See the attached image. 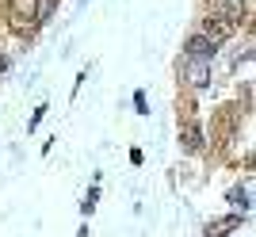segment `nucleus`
<instances>
[{"mask_svg":"<svg viewBox=\"0 0 256 237\" xmlns=\"http://www.w3.org/2000/svg\"><path fill=\"white\" fill-rule=\"evenodd\" d=\"M8 23L16 34H31L42 23V0H8Z\"/></svg>","mask_w":256,"mask_h":237,"instance_id":"f257e3e1","label":"nucleus"},{"mask_svg":"<svg viewBox=\"0 0 256 237\" xmlns=\"http://www.w3.org/2000/svg\"><path fill=\"white\" fill-rule=\"evenodd\" d=\"M237 27H241V23H234V20H226V16H214V12H210V16L203 20V31H199V34L218 46V42H226V38H234Z\"/></svg>","mask_w":256,"mask_h":237,"instance_id":"f03ea898","label":"nucleus"},{"mask_svg":"<svg viewBox=\"0 0 256 237\" xmlns=\"http://www.w3.org/2000/svg\"><path fill=\"white\" fill-rule=\"evenodd\" d=\"M214 54H218V46L210 42V38H203V34H192L188 38V46H184V62H214Z\"/></svg>","mask_w":256,"mask_h":237,"instance_id":"7ed1b4c3","label":"nucleus"},{"mask_svg":"<svg viewBox=\"0 0 256 237\" xmlns=\"http://www.w3.org/2000/svg\"><path fill=\"white\" fill-rule=\"evenodd\" d=\"M210 8H214V16H226V20H234V23L248 20V4L245 0H210Z\"/></svg>","mask_w":256,"mask_h":237,"instance_id":"20e7f679","label":"nucleus"},{"mask_svg":"<svg viewBox=\"0 0 256 237\" xmlns=\"http://www.w3.org/2000/svg\"><path fill=\"white\" fill-rule=\"evenodd\" d=\"M180 142H184V150H188V153H199V150H203V126H199L195 118H188L184 130H180Z\"/></svg>","mask_w":256,"mask_h":237,"instance_id":"39448f33","label":"nucleus"},{"mask_svg":"<svg viewBox=\"0 0 256 237\" xmlns=\"http://www.w3.org/2000/svg\"><path fill=\"white\" fill-rule=\"evenodd\" d=\"M184 69H188V80H192L195 88L210 84V65H206V62H184Z\"/></svg>","mask_w":256,"mask_h":237,"instance_id":"423d86ee","label":"nucleus"},{"mask_svg":"<svg viewBox=\"0 0 256 237\" xmlns=\"http://www.w3.org/2000/svg\"><path fill=\"white\" fill-rule=\"evenodd\" d=\"M237 226H241V218H237V214H230V218H222V222H214V226L206 230V237H226L230 230H237Z\"/></svg>","mask_w":256,"mask_h":237,"instance_id":"0eeeda50","label":"nucleus"},{"mask_svg":"<svg viewBox=\"0 0 256 237\" xmlns=\"http://www.w3.org/2000/svg\"><path fill=\"white\" fill-rule=\"evenodd\" d=\"M230 203L241 206V214H245L248 210V188H234V192H230Z\"/></svg>","mask_w":256,"mask_h":237,"instance_id":"6e6552de","label":"nucleus"},{"mask_svg":"<svg viewBox=\"0 0 256 237\" xmlns=\"http://www.w3.org/2000/svg\"><path fill=\"white\" fill-rule=\"evenodd\" d=\"M96 188H92V192H88V199H84V203H80V210H84V214H92V206H96Z\"/></svg>","mask_w":256,"mask_h":237,"instance_id":"1a4fd4ad","label":"nucleus"},{"mask_svg":"<svg viewBox=\"0 0 256 237\" xmlns=\"http://www.w3.org/2000/svg\"><path fill=\"white\" fill-rule=\"evenodd\" d=\"M134 108H138V115H150L146 111V92H134Z\"/></svg>","mask_w":256,"mask_h":237,"instance_id":"9d476101","label":"nucleus"},{"mask_svg":"<svg viewBox=\"0 0 256 237\" xmlns=\"http://www.w3.org/2000/svg\"><path fill=\"white\" fill-rule=\"evenodd\" d=\"M46 111H50V108H38V111H34V115H31V122H27V130H34V126H38V122H42V115H46Z\"/></svg>","mask_w":256,"mask_h":237,"instance_id":"9b49d317","label":"nucleus"},{"mask_svg":"<svg viewBox=\"0 0 256 237\" xmlns=\"http://www.w3.org/2000/svg\"><path fill=\"white\" fill-rule=\"evenodd\" d=\"M4 69H8V58H0V73H4Z\"/></svg>","mask_w":256,"mask_h":237,"instance_id":"f8f14e48","label":"nucleus"}]
</instances>
